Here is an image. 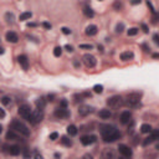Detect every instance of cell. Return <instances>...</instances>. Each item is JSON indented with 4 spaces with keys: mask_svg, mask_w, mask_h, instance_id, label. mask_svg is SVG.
<instances>
[{
    "mask_svg": "<svg viewBox=\"0 0 159 159\" xmlns=\"http://www.w3.org/2000/svg\"><path fill=\"white\" fill-rule=\"evenodd\" d=\"M113 6H115V9H116V10H121V9L123 8V4H122V3H119V1H116Z\"/></svg>",
    "mask_w": 159,
    "mask_h": 159,
    "instance_id": "d590c367",
    "label": "cell"
},
{
    "mask_svg": "<svg viewBox=\"0 0 159 159\" xmlns=\"http://www.w3.org/2000/svg\"><path fill=\"white\" fill-rule=\"evenodd\" d=\"M150 143H153V139L150 138V135H149L148 138H145V139L143 140V143H142V144H143V145H148V144H150Z\"/></svg>",
    "mask_w": 159,
    "mask_h": 159,
    "instance_id": "e575fe53",
    "label": "cell"
},
{
    "mask_svg": "<svg viewBox=\"0 0 159 159\" xmlns=\"http://www.w3.org/2000/svg\"><path fill=\"white\" fill-rule=\"evenodd\" d=\"M134 55L132 51H126V52H122L121 54V60L122 61H129V60H133Z\"/></svg>",
    "mask_w": 159,
    "mask_h": 159,
    "instance_id": "d6986e66",
    "label": "cell"
},
{
    "mask_svg": "<svg viewBox=\"0 0 159 159\" xmlns=\"http://www.w3.org/2000/svg\"><path fill=\"white\" fill-rule=\"evenodd\" d=\"M55 116L60 118V119H64V118H67L70 117V111L67 108H62V107H59L57 110L55 111Z\"/></svg>",
    "mask_w": 159,
    "mask_h": 159,
    "instance_id": "9c48e42d",
    "label": "cell"
},
{
    "mask_svg": "<svg viewBox=\"0 0 159 159\" xmlns=\"http://www.w3.org/2000/svg\"><path fill=\"white\" fill-rule=\"evenodd\" d=\"M118 159H124V158H118Z\"/></svg>",
    "mask_w": 159,
    "mask_h": 159,
    "instance_id": "91938a15",
    "label": "cell"
},
{
    "mask_svg": "<svg viewBox=\"0 0 159 159\" xmlns=\"http://www.w3.org/2000/svg\"><path fill=\"white\" fill-rule=\"evenodd\" d=\"M47 98H49V101H50V102L55 101V100H54V98H55V95H52V93H51V95H49V96H47Z\"/></svg>",
    "mask_w": 159,
    "mask_h": 159,
    "instance_id": "c3c4849f",
    "label": "cell"
},
{
    "mask_svg": "<svg viewBox=\"0 0 159 159\" xmlns=\"http://www.w3.org/2000/svg\"><path fill=\"white\" fill-rule=\"evenodd\" d=\"M93 91L96 93H102L103 92V86H102V85H95Z\"/></svg>",
    "mask_w": 159,
    "mask_h": 159,
    "instance_id": "1f68e13d",
    "label": "cell"
},
{
    "mask_svg": "<svg viewBox=\"0 0 159 159\" xmlns=\"http://www.w3.org/2000/svg\"><path fill=\"white\" fill-rule=\"evenodd\" d=\"M22 154H24V159H30V158H31L30 149H27V148H24V149H22Z\"/></svg>",
    "mask_w": 159,
    "mask_h": 159,
    "instance_id": "f546056e",
    "label": "cell"
},
{
    "mask_svg": "<svg viewBox=\"0 0 159 159\" xmlns=\"http://www.w3.org/2000/svg\"><path fill=\"white\" fill-rule=\"evenodd\" d=\"M65 49H66L67 51H69V52H72V51H73V47L71 46V45H66V46H65Z\"/></svg>",
    "mask_w": 159,
    "mask_h": 159,
    "instance_id": "ee69618b",
    "label": "cell"
},
{
    "mask_svg": "<svg viewBox=\"0 0 159 159\" xmlns=\"http://www.w3.org/2000/svg\"><path fill=\"white\" fill-rule=\"evenodd\" d=\"M82 11H83V14L86 15L87 18H93V16H95V11H93L92 9H91L90 6H85Z\"/></svg>",
    "mask_w": 159,
    "mask_h": 159,
    "instance_id": "44dd1931",
    "label": "cell"
},
{
    "mask_svg": "<svg viewBox=\"0 0 159 159\" xmlns=\"http://www.w3.org/2000/svg\"><path fill=\"white\" fill-rule=\"evenodd\" d=\"M97 49H98V51H100V52H103V46H102V45H98V46H97Z\"/></svg>",
    "mask_w": 159,
    "mask_h": 159,
    "instance_id": "f5cc1de1",
    "label": "cell"
},
{
    "mask_svg": "<svg viewBox=\"0 0 159 159\" xmlns=\"http://www.w3.org/2000/svg\"><path fill=\"white\" fill-rule=\"evenodd\" d=\"M96 140H97V137H96V135H83V137L81 138V143L83 145H90V144L95 143Z\"/></svg>",
    "mask_w": 159,
    "mask_h": 159,
    "instance_id": "4fadbf2b",
    "label": "cell"
},
{
    "mask_svg": "<svg viewBox=\"0 0 159 159\" xmlns=\"http://www.w3.org/2000/svg\"><path fill=\"white\" fill-rule=\"evenodd\" d=\"M97 31H98V29H97V26L96 25H88L87 27H86V35L87 36H95L96 34H97Z\"/></svg>",
    "mask_w": 159,
    "mask_h": 159,
    "instance_id": "e0dca14e",
    "label": "cell"
},
{
    "mask_svg": "<svg viewBox=\"0 0 159 159\" xmlns=\"http://www.w3.org/2000/svg\"><path fill=\"white\" fill-rule=\"evenodd\" d=\"M18 112H19V115L22 118H25V119H29V117L31 116V113H32V111H31L29 105H21L19 107V111Z\"/></svg>",
    "mask_w": 159,
    "mask_h": 159,
    "instance_id": "52a82bcc",
    "label": "cell"
},
{
    "mask_svg": "<svg viewBox=\"0 0 159 159\" xmlns=\"http://www.w3.org/2000/svg\"><path fill=\"white\" fill-rule=\"evenodd\" d=\"M92 112H93V107L87 106V105H83V106L80 107V110H78V115L81 116V117H86V116L91 115Z\"/></svg>",
    "mask_w": 159,
    "mask_h": 159,
    "instance_id": "30bf717a",
    "label": "cell"
},
{
    "mask_svg": "<svg viewBox=\"0 0 159 159\" xmlns=\"http://www.w3.org/2000/svg\"><path fill=\"white\" fill-rule=\"evenodd\" d=\"M140 132L142 133H150L152 132V127H150V124H142L140 126Z\"/></svg>",
    "mask_w": 159,
    "mask_h": 159,
    "instance_id": "d4e9b609",
    "label": "cell"
},
{
    "mask_svg": "<svg viewBox=\"0 0 159 159\" xmlns=\"http://www.w3.org/2000/svg\"><path fill=\"white\" fill-rule=\"evenodd\" d=\"M124 103V100L121 97V96H112V97H110L108 100H107V106L110 107V108H119Z\"/></svg>",
    "mask_w": 159,
    "mask_h": 159,
    "instance_id": "277c9868",
    "label": "cell"
},
{
    "mask_svg": "<svg viewBox=\"0 0 159 159\" xmlns=\"http://www.w3.org/2000/svg\"><path fill=\"white\" fill-rule=\"evenodd\" d=\"M61 143L64 144L65 147H71V145H72V140H71L69 137L64 135V137H61Z\"/></svg>",
    "mask_w": 159,
    "mask_h": 159,
    "instance_id": "cb8c5ba5",
    "label": "cell"
},
{
    "mask_svg": "<svg viewBox=\"0 0 159 159\" xmlns=\"http://www.w3.org/2000/svg\"><path fill=\"white\" fill-rule=\"evenodd\" d=\"M44 119V112L41 111V110H35V111H32V113H31V116L29 117V121L31 124H37V123H40Z\"/></svg>",
    "mask_w": 159,
    "mask_h": 159,
    "instance_id": "5b68a950",
    "label": "cell"
},
{
    "mask_svg": "<svg viewBox=\"0 0 159 159\" xmlns=\"http://www.w3.org/2000/svg\"><path fill=\"white\" fill-rule=\"evenodd\" d=\"M127 34H128V36H134V35H137L138 34V29L137 27H130Z\"/></svg>",
    "mask_w": 159,
    "mask_h": 159,
    "instance_id": "4dcf8cb0",
    "label": "cell"
},
{
    "mask_svg": "<svg viewBox=\"0 0 159 159\" xmlns=\"http://www.w3.org/2000/svg\"><path fill=\"white\" fill-rule=\"evenodd\" d=\"M61 54H62V49H61L60 46L55 47V50H54V55L56 56V57H60V56H61Z\"/></svg>",
    "mask_w": 159,
    "mask_h": 159,
    "instance_id": "836d02e7",
    "label": "cell"
},
{
    "mask_svg": "<svg viewBox=\"0 0 159 159\" xmlns=\"http://www.w3.org/2000/svg\"><path fill=\"white\" fill-rule=\"evenodd\" d=\"M98 116H100L102 119H108V118H111L112 113H111L110 110H101V111L98 112Z\"/></svg>",
    "mask_w": 159,
    "mask_h": 159,
    "instance_id": "ffe728a7",
    "label": "cell"
},
{
    "mask_svg": "<svg viewBox=\"0 0 159 159\" xmlns=\"http://www.w3.org/2000/svg\"><path fill=\"white\" fill-rule=\"evenodd\" d=\"M115 158H116V154L112 148H106L101 154V159H115Z\"/></svg>",
    "mask_w": 159,
    "mask_h": 159,
    "instance_id": "7c38bea8",
    "label": "cell"
},
{
    "mask_svg": "<svg viewBox=\"0 0 159 159\" xmlns=\"http://www.w3.org/2000/svg\"><path fill=\"white\" fill-rule=\"evenodd\" d=\"M62 32H64L65 34V35H70V34H71V30L69 29V27H62Z\"/></svg>",
    "mask_w": 159,
    "mask_h": 159,
    "instance_id": "ab89813d",
    "label": "cell"
},
{
    "mask_svg": "<svg viewBox=\"0 0 159 159\" xmlns=\"http://www.w3.org/2000/svg\"><path fill=\"white\" fill-rule=\"evenodd\" d=\"M1 103L4 106H10L11 103H13V100H11V97H9V96H4V97L1 98Z\"/></svg>",
    "mask_w": 159,
    "mask_h": 159,
    "instance_id": "83f0119b",
    "label": "cell"
},
{
    "mask_svg": "<svg viewBox=\"0 0 159 159\" xmlns=\"http://www.w3.org/2000/svg\"><path fill=\"white\" fill-rule=\"evenodd\" d=\"M5 19H6V21L9 22V24H13L14 22V14L13 13H6L5 14Z\"/></svg>",
    "mask_w": 159,
    "mask_h": 159,
    "instance_id": "f1b7e54d",
    "label": "cell"
},
{
    "mask_svg": "<svg viewBox=\"0 0 159 159\" xmlns=\"http://www.w3.org/2000/svg\"><path fill=\"white\" fill-rule=\"evenodd\" d=\"M142 29H143V31L145 34H148V26H147L145 24H142Z\"/></svg>",
    "mask_w": 159,
    "mask_h": 159,
    "instance_id": "f6af8a7d",
    "label": "cell"
},
{
    "mask_svg": "<svg viewBox=\"0 0 159 159\" xmlns=\"http://www.w3.org/2000/svg\"><path fill=\"white\" fill-rule=\"evenodd\" d=\"M35 159H44V158H42V155L40 154L39 152H35Z\"/></svg>",
    "mask_w": 159,
    "mask_h": 159,
    "instance_id": "bcb514c9",
    "label": "cell"
},
{
    "mask_svg": "<svg viewBox=\"0 0 159 159\" xmlns=\"http://www.w3.org/2000/svg\"><path fill=\"white\" fill-rule=\"evenodd\" d=\"M101 134H102V139L106 143H112V142H116L119 137H121V133L118 132V129L113 126H101Z\"/></svg>",
    "mask_w": 159,
    "mask_h": 159,
    "instance_id": "6da1fadb",
    "label": "cell"
},
{
    "mask_svg": "<svg viewBox=\"0 0 159 159\" xmlns=\"http://www.w3.org/2000/svg\"><path fill=\"white\" fill-rule=\"evenodd\" d=\"M10 127H11V129H13V130H15L16 133L22 134V135H25V137H29V135H30V129L27 128L22 122H20L19 119H14V121L11 122Z\"/></svg>",
    "mask_w": 159,
    "mask_h": 159,
    "instance_id": "7a4b0ae2",
    "label": "cell"
},
{
    "mask_svg": "<svg viewBox=\"0 0 159 159\" xmlns=\"http://www.w3.org/2000/svg\"><path fill=\"white\" fill-rule=\"evenodd\" d=\"M82 61H83V64L88 67V69H92V67H95L96 64H97V60H96V57H95L93 55H91V54L83 55L82 56Z\"/></svg>",
    "mask_w": 159,
    "mask_h": 159,
    "instance_id": "8992f818",
    "label": "cell"
},
{
    "mask_svg": "<svg viewBox=\"0 0 159 159\" xmlns=\"http://www.w3.org/2000/svg\"><path fill=\"white\" fill-rule=\"evenodd\" d=\"M35 105L37 107V110H44L45 107H46V100H45V97H40L35 101Z\"/></svg>",
    "mask_w": 159,
    "mask_h": 159,
    "instance_id": "ac0fdd59",
    "label": "cell"
},
{
    "mask_svg": "<svg viewBox=\"0 0 159 159\" xmlns=\"http://www.w3.org/2000/svg\"><path fill=\"white\" fill-rule=\"evenodd\" d=\"M18 62H19L20 66H21L24 70L29 69V60H27V57H26L25 55H20L19 57H18Z\"/></svg>",
    "mask_w": 159,
    "mask_h": 159,
    "instance_id": "9a60e30c",
    "label": "cell"
},
{
    "mask_svg": "<svg viewBox=\"0 0 159 159\" xmlns=\"http://www.w3.org/2000/svg\"><path fill=\"white\" fill-rule=\"evenodd\" d=\"M133 5H137V4H140V0H135V1H132Z\"/></svg>",
    "mask_w": 159,
    "mask_h": 159,
    "instance_id": "db71d44e",
    "label": "cell"
},
{
    "mask_svg": "<svg viewBox=\"0 0 159 159\" xmlns=\"http://www.w3.org/2000/svg\"><path fill=\"white\" fill-rule=\"evenodd\" d=\"M73 64H75V66H76V67H80V64H78L77 61H75V62H73Z\"/></svg>",
    "mask_w": 159,
    "mask_h": 159,
    "instance_id": "9f6ffc18",
    "label": "cell"
},
{
    "mask_svg": "<svg viewBox=\"0 0 159 159\" xmlns=\"http://www.w3.org/2000/svg\"><path fill=\"white\" fill-rule=\"evenodd\" d=\"M61 157V154H59V153H56V154H55V158H60Z\"/></svg>",
    "mask_w": 159,
    "mask_h": 159,
    "instance_id": "6f0895ef",
    "label": "cell"
},
{
    "mask_svg": "<svg viewBox=\"0 0 159 159\" xmlns=\"http://www.w3.org/2000/svg\"><path fill=\"white\" fill-rule=\"evenodd\" d=\"M142 47H143V49H144V51H145V52H148V51H149V47H148V46H147V45H145V44H143V45H142Z\"/></svg>",
    "mask_w": 159,
    "mask_h": 159,
    "instance_id": "816d5d0a",
    "label": "cell"
},
{
    "mask_svg": "<svg viewBox=\"0 0 159 159\" xmlns=\"http://www.w3.org/2000/svg\"><path fill=\"white\" fill-rule=\"evenodd\" d=\"M80 47H81V49H87V50H91V49H92V45H81Z\"/></svg>",
    "mask_w": 159,
    "mask_h": 159,
    "instance_id": "7bdbcfd3",
    "label": "cell"
},
{
    "mask_svg": "<svg viewBox=\"0 0 159 159\" xmlns=\"http://www.w3.org/2000/svg\"><path fill=\"white\" fill-rule=\"evenodd\" d=\"M123 30H124V24H123V22H119V24H117V26H116V32L121 34V32H123Z\"/></svg>",
    "mask_w": 159,
    "mask_h": 159,
    "instance_id": "d6a6232c",
    "label": "cell"
},
{
    "mask_svg": "<svg viewBox=\"0 0 159 159\" xmlns=\"http://www.w3.org/2000/svg\"><path fill=\"white\" fill-rule=\"evenodd\" d=\"M73 98H75V102H81L82 101V98H83V96H82V93L81 95H75V96H73Z\"/></svg>",
    "mask_w": 159,
    "mask_h": 159,
    "instance_id": "74e56055",
    "label": "cell"
},
{
    "mask_svg": "<svg viewBox=\"0 0 159 159\" xmlns=\"http://www.w3.org/2000/svg\"><path fill=\"white\" fill-rule=\"evenodd\" d=\"M57 137H59V133L57 132H54V133L50 134V139L51 140H56V139H57Z\"/></svg>",
    "mask_w": 159,
    "mask_h": 159,
    "instance_id": "8d00e7d4",
    "label": "cell"
},
{
    "mask_svg": "<svg viewBox=\"0 0 159 159\" xmlns=\"http://www.w3.org/2000/svg\"><path fill=\"white\" fill-rule=\"evenodd\" d=\"M6 139H9V140H15V139H18V134H16L15 130H13V129L9 130V132L6 133Z\"/></svg>",
    "mask_w": 159,
    "mask_h": 159,
    "instance_id": "7402d4cb",
    "label": "cell"
},
{
    "mask_svg": "<svg viewBox=\"0 0 159 159\" xmlns=\"http://www.w3.org/2000/svg\"><path fill=\"white\" fill-rule=\"evenodd\" d=\"M118 150H119V153L123 155V157H126V158H130L132 157V149L129 148L128 145H126V144H119L118 145Z\"/></svg>",
    "mask_w": 159,
    "mask_h": 159,
    "instance_id": "ba28073f",
    "label": "cell"
},
{
    "mask_svg": "<svg viewBox=\"0 0 159 159\" xmlns=\"http://www.w3.org/2000/svg\"><path fill=\"white\" fill-rule=\"evenodd\" d=\"M67 133H69V135H71V137L76 135L77 134V127L73 126V124H71V126L67 127Z\"/></svg>",
    "mask_w": 159,
    "mask_h": 159,
    "instance_id": "603a6c76",
    "label": "cell"
},
{
    "mask_svg": "<svg viewBox=\"0 0 159 159\" xmlns=\"http://www.w3.org/2000/svg\"><path fill=\"white\" fill-rule=\"evenodd\" d=\"M155 149H157V150H158V152H159V143H158V144H157V145H155Z\"/></svg>",
    "mask_w": 159,
    "mask_h": 159,
    "instance_id": "680465c9",
    "label": "cell"
},
{
    "mask_svg": "<svg viewBox=\"0 0 159 159\" xmlns=\"http://www.w3.org/2000/svg\"><path fill=\"white\" fill-rule=\"evenodd\" d=\"M153 59H159V54H153Z\"/></svg>",
    "mask_w": 159,
    "mask_h": 159,
    "instance_id": "11a10c76",
    "label": "cell"
},
{
    "mask_svg": "<svg viewBox=\"0 0 159 159\" xmlns=\"http://www.w3.org/2000/svg\"><path fill=\"white\" fill-rule=\"evenodd\" d=\"M32 16V13H30V11H25V13H22L20 15V21H24V20H27V19H30Z\"/></svg>",
    "mask_w": 159,
    "mask_h": 159,
    "instance_id": "4316f807",
    "label": "cell"
},
{
    "mask_svg": "<svg viewBox=\"0 0 159 159\" xmlns=\"http://www.w3.org/2000/svg\"><path fill=\"white\" fill-rule=\"evenodd\" d=\"M153 41L155 42V45H159V34H154L153 35Z\"/></svg>",
    "mask_w": 159,
    "mask_h": 159,
    "instance_id": "f35d334b",
    "label": "cell"
},
{
    "mask_svg": "<svg viewBox=\"0 0 159 159\" xmlns=\"http://www.w3.org/2000/svg\"><path fill=\"white\" fill-rule=\"evenodd\" d=\"M81 159H93V157L92 155H91V154H85Z\"/></svg>",
    "mask_w": 159,
    "mask_h": 159,
    "instance_id": "7dc6e473",
    "label": "cell"
},
{
    "mask_svg": "<svg viewBox=\"0 0 159 159\" xmlns=\"http://www.w3.org/2000/svg\"><path fill=\"white\" fill-rule=\"evenodd\" d=\"M21 152H22V149L20 148L19 145H10L9 148H8V153H9L10 155H14V157L19 155Z\"/></svg>",
    "mask_w": 159,
    "mask_h": 159,
    "instance_id": "2e32d148",
    "label": "cell"
},
{
    "mask_svg": "<svg viewBox=\"0 0 159 159\" xmlns=\"http://www.w3.org/2000/svg\"><path fill=\"white\" fill-rule=\"evenodd\" d=\"M119 119H121V123L122 124H128L130 121H132V113H130L129 111H124L121 113V117H119Z\"/></svg>",
    "mask_w": 159,
    "mask_h": 159,
    "instance_id": "8fae6325",
    "label": "cell"
},
{
    "mask_svg": "<svg viewBox=\"0 0 159 159\" xmlns=\"http://www.w3.org/2000/svg\"><path fill=\"white\" fill-rule=\"evenodd\" d=\"M42 26L45 27V29H51V25L49 24V22H44V24H42Z\"/></svg>",
    "mask_w": 159,
    "mask_h": 159,
    "instance_id": "681fc988",
    "label": "cell"
},
{
    "mask_svg": "<svg viewBox=\"0 0 159 159\" xmlns=\"http://www.w3.org/2000/svg\"><path fill=\"white\" fill-rule=\"evenodd\" d=\"M139 103H140V93L137 92L129 93L124 100V105H127L128 107H137Z\"/></svg>",
    "mask_w": 159,
    "mask_h": 159,
    "instance_id": "3957f363",
    "label": "cell"
},
{
    "mask_svg": "<svg viewBox=\"0 0 159 159\" xmlns=\"http://www.w3.org/2000/svg\"><path fill=\"white\" fill-rule=\"evenodd\" d=\"M0 117H1V119L5 117V111L1 108V110H0Z\"/></svg>",
    "mask_w": 159,
    "mask_h": 159,
    "instance_id": "f907efd6",
    "label": "cell"
},
{
    "mask_svg": "<svg viewBox=\"0 0 159 159\" xmlns=\"http://www.w3.org/2000/svg\"><path fill=\"white\" fill-rule=\"evenodd\" d=\"M147 5H148V8L150 9V11L153 13V15L155 14V10H154V8H153V5H152V3H149V1H147Z\"/></svg>",
    "mask_w": 159,
    "mask_h": 159,
    "instance_id": "b9f144b4",
    "label": "cell"
},
{
    "mask_svg": "<svg viewBox=\"0 0 159 159\" xmlns=\"http://www.w3.org/2000/svg\"><path fill=\"white\" fill-rule=\"evenodd\" d=\"M150 138L153 139V142L154 140H159V129H152L150 132Z\"/></svg>",
    "mask_w": 159,
    "mask_h": 159,
    "instance_id": "484cf974",
    "label": "cell"
},
{
    "mask_svg": "<svg viewBox=\"0 0 159 159\" xmlns=\"http://www.w3.org/2000/svg\"><path fill=\"white\" fill-rule=\"evenodd\" d=\"M5 37H6V40H8L9 42H11V44H16V42L19 41L18 34L14 32V31H8L6 35H5Z\"/></svg>",
    "mask_w": 159,
    "mask_h": 159,
    "instance_id": "5bb4252c",
    "label": "cell"
},
{
    "mask_svg": "<svg viewBox=\"0 0 159 159\" xmlns=\"http://www.w3.org/2000/svg\"><path fill=\"white\" fill-rule=\"evenodd\" d=\"M60 107H62V108H67V101L66 100H62L60 102Z\"/></svg>",
    "mask_w": 159,
    "mask_h": 159,
    "instance_id": "60d3db41",
    "label": "cell"
}]
</instances>
